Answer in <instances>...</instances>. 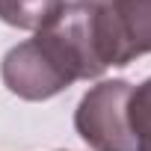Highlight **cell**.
I'll use <instances>...</instances> for the list:
<instances>
[{
  "instance_id": "8992f818",
  "label": "cell",
  "mask_w": 151,
  "mask_h": 151,
  "mask_svg": "<svg viewBox=\"0 0 151 151\" xmlns=\"http://www.w3.org/2000/svg\"><path fill=\"white\" fill-rule=\"evenodd\" d=\"M77 3H107V0H77Z\"/></svg>"
},
{
  "instance_id": "277c9868",
  "label": "cell",
  "mask_w": 151,
  "mask_h": 151,
  "mask_svg": "<svg viewBox=\"0 0 151 151\" xmlns=\"http://www.w3.org/2000/svg\"><path fill=\"white\" fill-rule=\"evenodd\" d=\"M65 0H0V21L18 30H42Z\"/></svg>"
},
{
  "instance_id": "5b68a950",
  "label": "cell",
  "mask_w": 151,
  "mask_h": 151,
  "mask_svg": "<svg viewBox=\"0 0 151 151\" xmlns=\"http://www.w3.org/2000/svg\"><path fill=\"white\" fill-rule=\"evenodd\" d=\"M127 124L133 136V151H151V77L130 89Z\"/></svg>"
},
{
  "instance_id": "6da1fadb",
  "label": "cell",
  "mask_w": 151,
  "mask_h": 151,
  "mask_svg": "<svg viewBox=\"0 0 151 151\" xmlns=\"http://www.w3.org/2000/svg\"><path fill=\"white\" fill-rule=\"evenodd\" d=\"M107 71L98 39V3H65L33 39L6 50L0 77L24 101H47L74 80Z\"/></svg>"
},
{
  "instance_id": "7a4b0ae2",
  "label": "cell",
  "mask_w": 151,
  "mask_h": 151,
  "mask_svg": "<svg viewBox=\"0 0 151 151\" xmlns=\"http://www.w3.org/2000/svg\"><path fill=\"white\" fill-rule=\"evenodd\" d=\"M127 80H101L92 86L74 113V127L92 151H133V136L127 124Z\"/></svg>"
},
{
  "instance_id": "3957f363",
  "label": "cell",
  "mask_w": 151,
  "mask_h": 151,
  "mask_svg": "<svg viewBox=\"0 0 151 151\" xmlns=\"http://www.w3.org/2000/svg\"><path fill=\"white\" fill-rule=\"evenodd\" d=\"M98 36L107 68L151 53V0L98 3Z\"/></svg>"
}]
</instances>
